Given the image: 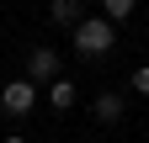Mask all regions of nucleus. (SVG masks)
Returning <instances> with one entry per match:
<instances>
[{
	"mask_svg": "<svg viewBox=\"0 0 149 143\" xmlns=\"http://www.w3.org/2000/svg\"><path fill=\"white\" fill-rule=\"evenodd\" d=\"M32 101H37V85L22 74V80H11V85H0V106H6L11 117H27L32 111Z\"/></svg>",
	"mask_w": 149,
	"mask_h": 143,
	"instance_id": "nucleus-2",
	"label": "nucleus"
},
{
	"mask_svg": "<svg viewBox=\"0 0 149 143\" xmlns=\"http://www.w3.org/2000/svg\"><path fill=\"white\" fill-rule=\"evenodd\" d=\"M128 85H133L139 96H149V64H144V69H133V80H128Z\"/></svg>",
	"mask_w": 149,
	"mask_h": 143,
	"instance_id": "nucleus-8",
	"label": "nucleus"
},
{
	"mask_svg": "<svg viewBox=\"0 0 149 143\" xmlns=\"http://www.w3.org/2000/svg\"><path fill=\"white\" fill-rule=\"evenodd\" d=\"M6 143H27V138H6Z\"/></svg>",
	"mask_w": 149,
	"mask_h": 143,
	"instance_id": "nucleus-9",
	"label": "nucleus"
},
{
	"mask_svg": "<svg viewBox=\"0 0 149 143\" xmlns=\"http://www.w3.org/2000/svg\"><path fill=\"white\" fill-rule=\"evenodd\" d=\"M27 80H32V85L59 80V53H53V48H32V53H27Z\"/></svg>",
	"mask_w": 149,
	"mask_h": 143,
	"instance_id": "nucleus-3",
	"label": "nucleus"
},
{
	"mask_svg": "<svg viewBox=\"0 0 149 143\" xmlns=\"http://www.w3.org/2000/svg\"><path fill=\"white\" fill-rule=\"evenodd\" d=\"M112 43H117V27H112L107 16H80V21H74V53L101 58V53H112Z\"/></svg>",
	"mask_w": 149,
	"mask_h": 143,
	"instance_id": "nucleus-1",
	"label": "nucleus"
},
{
	"mask_svg": "<svg viewBox=\"0 0 149 143\" xmlns=\"http://www.w3.org/2000/svg\"><path fill=\"white\" fill-rule=\"evenodd\" d=\"M48 101H53V111H69L74 106V80H48Z\"/></svg>",
	"mask_w": 149,
	"mask_h": 143,
	"instance_id": "nucleus-5",
	"label": "nucleus"
},
{
	"mask_svg": "<svg viewBox=\"0 0 149 143\" xmlns=\"http://www.w3.org/2000/svg\"><path fill=\"white\" fill-rule=\"evenodd\" d=\"M101 16L117 27V21H128V16H133V0H101Z\"/></svg>",
	"mask_w": 149,
	"mask_h": 143,
	"instance_id": "nucleus-7",
	"label": "nucleus"
},
{
	"mask_svg": "<svg viewBox=\"0 0 149 143\" xmlns=\"http://www.w3.org/2000/svg\"><path fill=\"white\" fill-rule=\"evenodd\" d=\"M91 111H96V122H123V111H128V101H123L117 90H101Z\"/></svg>",
	"mask_w": 149,
	"mask_h": 143,
	"instance_id": "nucleus-4",
	"label": "nucleus"
},
{
	"mask_svg": "<svg viewBox=\"0 0 149 143\" xmlns=\"http://www.w3.org/2000/svg\"><path fill=\"white\" fill-rule=\"evenodd\" d=\"M48 16L59 27H74V21H80V0H48Z\"/></svg>",
	"mask_w": 149,
	"mask_h": 143,
	"instance_id": "nucleus-6",
	"label": "nucleus"
}]
</instances>
